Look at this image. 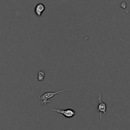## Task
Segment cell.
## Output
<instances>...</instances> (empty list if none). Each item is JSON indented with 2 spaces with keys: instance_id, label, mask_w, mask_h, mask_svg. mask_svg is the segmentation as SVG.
Wrapping results in <instances>:
<instances>
[{
  "instance_id": "cell-1",
  "label": "cell",
  "mask_w": 130,
  "mask_h": 130,
  "mask_svg": "<svg viewBox=\"0 0 130 130\" xmlns=\"http://www.w3.org/2000/svg\"><path fill=\"white\" fill-rule=\"evenodd\" d=\"M68 90H69V88L65 89H61V90L58 91H56V92H47V93H44L43 95L40 96L38 97V99H40V100L42 101V102H41V104L44 105H47L48 103H50V101L49 100V99L52 98L53 97L57 95V94H59V93H62V92H64V91H68Z\"/></svg>"
},
{
  "instance_id": "cell-2",
  "label": "cell",
  "mask_w": 130,
  "mask_h": 130,
  "mask_svg": "<svg viewBox=\"0 0 130 130\" xmlns=\"http://www.w3.org/2000/svg\"><path fill=\"white\" fill-rule=\"evenodd\" d=\"M51 110L53 111V112H57V113L62 114L64 117H67V118H72V117H73L76 114L75 111L72 109H70V108H68V109L66 110H62L60 109V108H59V109L52 108Z\"/></svg>"
},
{
  "instance_id": "cell-3",
  "label": "cell",
  "mask_w": 130,
  "mask_h": 130,
  "mask_svg": "<svg viewBox=\"0 0 130 130\" xmlns=\"http://www.w3.org/2000/svg\"><path fill=\"white\" fill-rule=\"evenodd\" d=\"M98 101L99 102V104H98V108H97V111L99 112V116H100V119H102V113H103L105 114L107 113L106 112V109H107V106L106 104L103 102H102V95H101L100 93L98 94Z\"/></svg>"
},
{
  "instance_id": "cell-4",
  "label": "cell",
  "mask_w": 130,
  "mask_h": 130,
  "mask_svg": "<svg viewBox=\"0 0 130 130\" xmlns=\"http://www.w3.org/2000/svg\"><path fill=\"white\" fill-rule=\"evenodd\" d=\"M45 8H46V7H45V6L43 3H39V4H38L36 6L34 9V12L36 16H38V17H41L42 16V13L45 10Z\"/></svg>"
},
{
  "instance_id": "cell-5",
  "label": "cell",
  "mask_w": 130,
  "mask_h": 130,
  "mask_svg": "<svg viewBox=\"0 0 130 130\" xmlns=\"http://www.w3.org/2000/svg\"><path fill=\"white\" fill-rule=\"evenodd\" d=\"M45 71H40L38 72V79L39 81H43L45 78Z\"/></svg>"
},
{
  "instance_id": "cell-6",
  "label": "cell",
  "mask_w": 130,
  "mask_h": 130,
  "mask_svg": "<svg viewBox=\"0 0 130 130\" xmlns=\"http://www.w3.org/2000/svg\"><path fill=\"white\" fill-rule=\"evenodd\" d=\"M120 6H121V7L122 8H123V9H125V8H126V7H127V5H126V2H122V3H121Z\"/></svg>"
}]
</instances>
